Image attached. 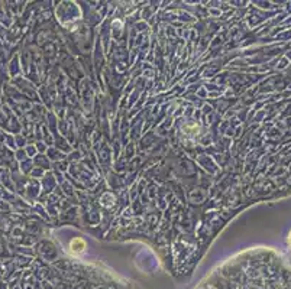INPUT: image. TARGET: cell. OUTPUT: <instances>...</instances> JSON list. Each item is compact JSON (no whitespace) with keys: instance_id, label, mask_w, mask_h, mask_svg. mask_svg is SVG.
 <instances>
[{"instance_id":"cell-1","label":"cell","mask_w":291,"mask_h":289,"mask_svg":"<svg viewBox=\"0 0 291 289\" xmlns=\"http://www.w3.org/2000/svg\"><path fill=\"white\" fill-rule=\"evenodd\" d=\"M85 247H87V244H85L84 240L81 239V237H76L70 243V253H72V255H81L85 250Z\"/></svg>"},{"instance_id":"cell-2","label":"cell","mask_w":291,"mask_h":289,"mask_svg":"<svg viewBox=\"0 0 291 289\" xmlns=\"http://www.w3.org/2000/svg\"><path fill=\"white\" fill-rule=\"evenodd\" d=\"M288 243L291 244V233H290V237H288Z\"/></svg>"}]
</instances>
